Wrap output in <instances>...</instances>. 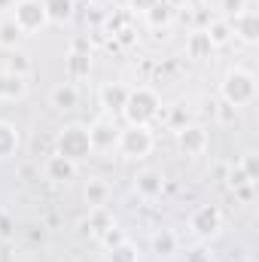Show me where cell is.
Listing matches in <instances>:
<instances>
[{
  "mask_svg": "<svg viewBox=\"0 0 259 262\" xmlns=\"http://www.w3.org/2000/svg\"><path fill=\"white\" fill-rule=\"evenodd\" d=\"M113 3H119V6H131V0H113Z\"/></svg>",
  "mask_w": 259,
  "mask_h": 262,
  "instance_id": "38",
  "label": "cell"
},
{
  "mask_svg": "<svg viewBox=\"0 0 259 262\" xmlns=\"http://www.w3.org/2000/svg\"><path fill=\"white\" fill-rule=\"evenodd\" d=\"M82 226H85L89 235H104L110 226H116V220H113L110 207L104 204V207H89V220H85Z\"/></svg>",
  "mask_w": 259,
  "mask_h": 262,
  "instance_id": "15",
  "label": "cell"
},
{
  "mask_svg": "<svg viewBox=\"0 0 259 262\" xmlns=\"http://www.w3.org/2000/svg\"><path fill=\"white\" fill-rule=\"evenodd\" d=\"M12 6H15V0H0V12L3 9H12Z\"/></svg>",
  "mask_w": 259,
  "mask_h": 262,
  "instance_id": "37",
  "label": "cell"
},
{
  "mask_svg": "<svg viewBox=\"0 0 259 262\" xmlns=\"http://www.w3.org/2000/svg\"><path fill=\"white\" fill-rule=\"evenodd\" d=\"M49 21H67L73 15V0H46Z\"/></svg>",
  "mask_w": 259,
  "mask_h": 262,
  "instance_id": "24",
  "label": "cell"
},
{
  "mask_svg": "<svg viewBox=\"0 0 259 262\" xmlns=\"http://www.w3.org/2000/svg\"><path fill=\"white\" fill-rule=\"evenodd\" d=\"M55 152L58 156H64V159H70V162H82V159H89L95 149H92V140H89V125H67V128H61V134H58V140H55Z\"/></svg>",
  "mask_w": 259,
  "mask_h": 262,
  "instance_id": "3",
  "label": "cell"
},
{
  "mask_svg": "<svg viewBox=\"0 0 259 262\" xmlns=\"http://www.w3.org/2000/svg\"><path fill=\"white\" fill-rule=\"evenodd\" d=\"M110 262H137V247L131 241H122V244L110 247Z\"/></svg>",
  "mask_w": 259,
  "mask_h": 262,
  "instance_id": "26",
  "label": "cell"
},
{
  "mask_svg": "<svg viewBox=\"0 0 259 262\" xmlns=\"http://www.w3.org/2000/svg\"><path fill=\"white\" fill-rule=\"evenodd\" d=\"M162 3H168V6H171V9H177V6H186V3H189V0H162Z\"/></svg>",
  "mask_w": 259,
  "mask_h": 262,
  "instance_id": "36",
  "label": "cell"
},
{
  "mask_svg": "<svg viewBox=\"0 0 259 262\" xmlns=\"http://www.w3.org/2000/svg\"><path fill=\"white\" fill-rule=\"evenodd\" d=\"M12 21L18 25L21 34H37L49 25V9L46 0H18L12 6Z\"/></svg>",
  "mask_w": 259,
  "mask_h": 262,
  "instance_id": "5",
  "label": "cell"
},
{
  "mask_svg": "<svg viewBox=\"0 0 259 262\" xmlns=\"http://www.w3.org/2000/svg\"><path fill=\"white\" fill-rule=\"evenodd\" d=\"M253 186H256V183H244V186H238V189H235V201L250 204V201H253V192H256Z\"/></svg>",
  "mask_w": 259,
  "mask_h": 262,
  "instance_id": "32",
  "label": "cell"
},
{
  "mask_svg": "<svg viewBox=\"0 0 259 262\" xmlns=\"http://www.w3.org/2000/svg\"><path fill=\"white\" fill-rule=\"evenodd\" d=\"M143 18H146V25H149V28H168V25L174 21V9H171L168 3L156 0V3L143 12Z\"/></svg>",
  "mask_w": 259,
  "mask_h": 262,
  "instance_id": "17",
  "label": "cell"
},
{
  "mask_svg": "<svg viewBox=\"0 0 259 262\" xmlns=\"http://www.w3.org/2000/svg\"><path fill=\"white\" fill-rule=\"evenodd\" d=\"M89 140H92V149L107 152V149L116 146V140H119V128H116L113 122H107V119H98V122L89 125Z\"/></svg>",
  "mask_w": 259,
  "mask_h": 262,
  "instance_id": "9",
  "label": "cell"
},
{
  "mask_svg": "<svg viewBox=\"0 0 259 262\" xmlns=\"http://www.w3.org/2000/svg\"><path fill=\"white\" fill-rule=\"evenodd\" d=\"M6 70H9V73H18V76H28V70H31V58H28V52L12 49L9 58H6Z\"/></svg>",
  "mask_w": 259,
  "mask_h": 262,
  "instance_id": "25",
  "label": "cell"
},
{
  "mask_svg": "<svg viewBox=\"0 0 259 262\" xmlns=\"http://www.w3.org/2000/svg\"><path fill=\"white\" fill-rule=\"evenodd\" d=\"M220 101L232 104V107H247L256 101V76L244 67H235L223 76L220 82Z\"/></svg>",
  "mask_w": 259,
  "mask_h": 262,
  "instance_id": "1",
  "label": "cell"
},
{
  "mask_svg": "<svg viewBox=\"0 0 259 262\" xmlns=\"http://www.w3.org/2000/svg\"><path fill=\"white\" fill-rule=\"evenodd\" d=\"M46 177L52 180V183H70L73 177H76V171H79V165L76 162H70L64 156H58V152H52L49 159H46Z\"/></svg>",
  "mask_w": 259,
  "mask_h": 262,
  "instance_id": "11",
  "label": "cell"
},
{
  "mask_svg": "<svg viewBox=\"0 0 259 262\" xmlns=\"http://www.w3.org/2000/svg\"><path fill=\"white\" fill-rule=\"evenodd\" d=\"M217 122H220V125H235V122H238V107L220 101V104H217Z\"/></svg>",
  "mask_w": 259,
  "mask_h": 262,
  "instance_id": "29",
  "label": "cell"
},
{
  "mask_svg": "<svg viewBox=\"0 0 259 262\" xmlns=\"http://www.w3.org/2000/svg\"><path fill=\"white\" fill-rule=\"evenodd\" d=\"M244 9H250L247 0H220V12H223V18H235V15H241Z\"/></svg>",
  "mask_w": 259,
  "mask_h": 262,
  "instance_id": "30",
  "label": "cell"
},
{
  "mask_svg": "<svg viewBox=\"0 0 259 262\" xmlns=\"http://www.w3.org/2000/svg\"><path fill=\"white\" fill-rule=\"evenodd\" d=\"M101 241H104V244H107V250H110V247H116V244H122V241H128V238L122 235V229L110 226V229H107V232L101 235Z\"/></svg>",
  "mask_w": 259,
  "mask_h": 262,
  "instance_id": "31",
  "label": "cell"
},
{
  "mask_svg": "<svg viewBox=\"0 0 259 262\" xmlns=\"http://www.w3.org/2000/svg\"><path fill=\"white\" fill-rule=\"evenodd\" d=\"M204 34L210 37L213 49H217V46H226V43L232 40V28H229V18H213V21L204 28Z\"/></svg>",
  "mask_w": 259,
  "mask_h": 262,
  "instance_id": "21",
  "label": "cell"
},
{
  "mask_svg": "<svg viewBox=\"0 0 259 262\" xmlns=\"http://www.w3.org/2000/svg\"><path fill=\"white\" fill-rule=\"evenodd\" d=\"M153 3H156V0H131V9H137V12H146Z\"/></svg>",
  "mask_w": 259,
  "mask_h": 262,
  "instance_id": "35",
  "label": "cell"
},
{
  "mask_svg": "<svg viewBox=\"0 0 259 262\" xmlns=\"http://www.w3.org/2000/svg\"><path fill=\"white\" fill-rule=\"evenodd\" d=\"M21 37H25V34L18 31V25H15L12 18L0 21V46H3V49H18Z\"/></svg>",
  "mask_w": 259,
  "mask_h": 262,
  "instance_id": "23",
  "label": "cell"
},
{
  "mask_svg": "<svg viewBox=\"0 0 259 262\" xmlns=\"http://www.w3.org/2000/svg\"><path fill=\"white\" fill-rule=\"evenodd\" d=\"M25 95H28V76L0 70V98H3V101H18V98H25Z\"/></svg>",
  "mask_w": 259,
  "mask_h": 262,
  "instance_id": "13",
  "label": "cell"
},
{
  "mask_svg": "<svg viewBox=\"0 0 259 262\" xmlns=\"http://www.w3.org/2000/svg\"><path fill=\"white\" fill-rule=\"evenodd\" d=\"M153 253H159V256H174V253H177V235H174L171 229H159V232L153 235Z\"/></svg>",
  "mask_w": 259,
  "mask_h": 262,
  "instance_id": "20",
  "label": "cell"
},
{
  "mask_svg": "<svg viewBox=\"0 0 259 262\" xmlns=\"http://www.w3.org/2000/svg\"><path fill=\"white\" fill-rule=\"evenodd\" d=\"M192 119H189V110H186V104H177V107H171V116H168V125L174 131L186 128Z\"/></svg>",
  "mask_w": 259,
  "mask_h": 262,
  "instance_id": "28",
  "label": "cell"
},
{
  "mask_svg": "<svg viewBox=\"0 0 259 262\" xmlns=\"http://www.w3.org/2000/svg\"><path fill=\"white\" fill-rule=\"evenodd\" d=\"M177 146L186 152V156H201L204 149H207V131L201 128V125H186V128L177 131Z\"/></svg>",
  "mask_w": 259,
  "mask_h": 262,
  "instance_id": "10",
  "label": "cell"
},
{
  "mask_svg": "<svg viewBox=\"0 0 259 262\" xmlns=\"http://www.w3.org/2000/svg\"><path fill=\"white\" fill-rule=\"evenodd\" d=\"M159 107H162L159 95L149 85H137V89L128 92V101L122 107V116H125L128 125H153V119L159 116Z\"/></svg>",
  "mask_w": 259,
  "mask_h": 262,
  "instance_id": "2",
  "label": "cell"
},
{
  "mask_svg": "<svg viewBox=\"0 0 259 262\" xmlns=\"http://www.w3.org/2000/svg\"><path fill=\"white\" fill-rule=\"evenodd\" d=\"M244 183H250V180H247V174H244L241 168H235V171L229 174V186H232V189H238V186H244Z\"/></svg>",
  "mask_w": 259,
  "mask_h": 262,
  "instance_id": "33",
  "label": "cell"
},
{
  "mask_svg": "<svg viewBox=\"0 0 259 262\" xmlns=\"http://www.w3.org/2000/svg\"><path fill=\"white\" fill-rule=\"evenodd\" d=\"M210 55H213L210 37H207L204 31H192V34L186 37V58H192V61H207Z\"/></svg>",
  "mask_w": 259,
  "mask_h": 262,
  "instance_id": "14",
  "label": "cell"
},
{
  "mask_svg": "<svg viewBox=\"0 0 259 262\" xmlns=\"http://www.w3.org/2000/svg\"><path fill=\"white\" fill-rule=\"evenodd\" d=\"M162 189H165V177L159 171L146 168V171H137L134 174V192L140 198H159Z\"/></svg>",
  "mask_w": 259,
  "mask_h": 262,
  "instance_id": "12",
  "label": "cell"
},
{
  "mask_svg": "<svg viewBox=\"0 0 259 262\" xmlns=\"http://www.w3.org/2000/svg\"><path fill=\"white\" fill-rule=\"evenodd\" d=\"M189 229H192L195 238H201V241L213 238V235L223 229V210H220L217 204H201V207H195L192 216H189Z\"/></svg>",
  "mask_w": 259,
  "mask_h": 262,
  "instance_id": "6",
  "label": "cell"
},
{
  "mask_svg": "<svg viewBox=\"0 0 259 262\" xmlns=\"http://www.w3.org/2000/svg\"><path fill=\"white\" fill-rule=\"evenodd\" d=\"M238 168L247 174V180H250V183H256V180H259V156L253 152V149H247V152L241 156V165H238Z\"/></svg>",
  "mask_w": 259,
  "mask_h": 262,
  "instance_id": "27",
  "label": "cell"
},
{
  "mask_svg": "<svg viewBox=\"0 0 259 262\" xmlns=\"http://www.w3.org/2000/svg\"><path fill=\"white\" fill-rule=\"evenodd\" d=\"M89 70H92V55L89 52H70L67 55V73H70V79H82V76H89Z\"/></svg>",
  "mask_w": 259,
  "mask_h": 262,
  "instance_id": "22",
  "label": "cell"
},
{
  "mask_svg": "<svg viewBox=\"0 0 259 262\" xmlns=\"http://www.w3.org/2000/svg\"><path fill=\"white\" fill-rule=\"evenodd\" d=\"M229 28H232V37H238L241 43H247V46L259 43V12H253V9H244L241 15L229 18Z\"/></svg>",
  "mask_w": 259,
  "mask_h": 262,
  "instance_id": "7",
  "label": "cell"
},
{
  "mask_svg": "<svg viewBox=\"0 0 259 262\" xmlns=\"http://www.w3.org/2000/svg\"><path fill=\"white\" fill-rule=\"evenodd\" d=\"M49 101H52L55 110H76V104H79V92H76L73 82H61V85L52 89Z\"/></svg>",
  "mask_w": 259,
  "mask_h": 262,
  "instance_id": "16",
  "label": "cell"
},
{
  "mask_svg": "<svg viewBox=\"0 0 259 262\" xmlns=\"http://www.w3.org/2000/svg\"><path fill=\"white\" fill-rule=\"evenodd\" d=\"M128 92L131 89L125 82H104L101 92H98V101H101V107L107 113H122V107L128 101Z\"/></svg>",
  "mask_w": 259,
  "mask_h": 262,
  "instance_id": "8",
  "label": "cell"
},
{
  "mask_svg": "<svg viewBox=\"0 0 259 262\" xmlns=\"http://www.w3.org/2000/svg\"><path fill=\"white\" fill-rule=\"evenodd\" d=\"M186 262H207V253L198 247V250H192V253H186Z\"/></svg>",
  "mask_w": 259,
  "mask_h": 262,
  "instance_id": "34",
  "label": "cell"
},
{
  "mask_svg": "<svg viewBox=\"0 0 259 262\" xmlns=\"http://www.w3.org/2000/svg\"><path fill=\"white\" fill-rule=\"evenodd\" d=\"M18 143H21V137H18L15 125H9V122H0V159H9V156H15V152H18Z\"/></svg>",
  "mask_w": 259,
  "mask_h": 262,
  "instance_id": "19",
  "label": "cell"
},
{
  "mask_svg": "<svg viewBox=\"0 0 259 262\" xmlns=\"http://www.w3.org/2000/svg\"><path fill=\"white\" fill-rule=\"evenodd\" d=\"M107 198H110V183H107V180L92 177V180L85 183V201H89V207H104Z\"/></svg>",
  "mask_w": 259,
  "mask_h": 262,
  "instance_id": "18",
  "label": "cell"
},
{
  "mask_svg": "<svg viewBox=\"0 0 259 262\" xmlns=\"http://www.w3.org/2000/svg\"><path fill=\"white\" fill-rule=\"evenodd\" d=\"M153 146H156V137L149 125H128L119 131V140H116V149L128 159H146Z\"/></svg>",
  "mask_w": 259,
  "mask_h": 262,
  "instance_id": "4",
  "label": "cell"
}]
</instances>
